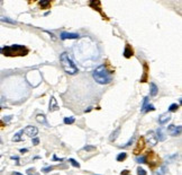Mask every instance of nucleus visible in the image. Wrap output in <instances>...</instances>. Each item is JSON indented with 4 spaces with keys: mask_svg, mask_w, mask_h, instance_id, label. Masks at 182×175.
Wrapping results in <instances>:
<instances>
[{
    "mask_svg": "<svg viewBox=\"0 0 182 175\" xmlns=\"http://www.w3.org/2000/svg\"><path fill=\"white\" fill-rule=\"evenodd\" d=\"M92 77L100 85H107V84L111 82V80H112L111 72L107 69V67L105 64H101L98 68H96L92 72Z\"/></svg>",
    "mask_w": 182,
    "mask_h": 175,
    "instance_id": "obj_1",
    "label": "nucleus"
},
{
    "mask_svg": "<svg viewBox=\"0 0 182 175\" xmlns=\"http://www.w3.org/2000/svg\"><path fill=\"white\" fill-rule=\"evenodd\" d=\"M60 61H61V66H62L63 70L68 75H75V74H78V71H79L78 67L74 64V62L71 60V58L69 57V54L66 52H63L60 56Z\"/></svg>",
    "mask_w": 182,
    "mask_h": 175,
    "instance_id": "obj_2",
    "label": "nucleus"
},
{
    "mask_svg": "<svg viewBox=\"0 0 182 175\" xmlns=\"http://www.w3.org/2000/svg\"><path fill=\"white\" fill-rule=\"evenodd\" d=\"M1 53L7 57H15V56H26L28 53V49L24 45L14 44L10 46H5L1 49Z\"/></svg>",
    "mask_w": 182,
    "mask_h": 175,
    "instance_id": "obj_3",
    "label": "nucleus"
},
{
    "mask_svg": "<svg viewBox=\"0 0 182 175\" xmlns=\"http://www.w3.org/2000/svg\"><path fill=\"white\" fill-rule=\"evenodd\" d=\"M145 163L148 164V166L151 168H154L155 166H157L160 164V158L153 152H148L145 155Z\"/></svg>",
    "mask_w": 182,
    "mask_h": 175,
    "instance_id": "obj_4",
    "label": "nucleus"
},
{
    "mask_svg": "<svg viewBox=\"0 0 182 175\" xmlns=\"http://www.w3.org/2000/svg\"><path fill=\"white\" fill-rule=\"evenodd\" d=\"M145 148V139L143 137H141L136 143V147L134 148V154L137 156V155H141V153L144 150Z\"/></svg>",
    "mask_w": 182,
    "mask_h": 175,
    "instance_id": "obj_5",
    "label": "nucleus"
},
{
    "mask_svg": "<svg viewBox=\"0 0 182 175\" xmlns=\"http://www.w3.org/2000/svg\"><path fill=\"white\" fill-rule=\"evenodd\" d=\"M144 139L147 141V143L149 146H155L157 143V138H156V135L154 131H148L146 135V138H144Z\"/></svg>",
    "mask_w": 182,
    "mask_h": 175,
    "instance_id": "obj_6",
    "label": "nucleus"
},
{
    "mask_svg": "<svg viewBox=\"0 0 182 175\" xmlns=\"http://www.w3.org/2000/svg\"><path fill=\"white\" fill-rule=\"evenodd\" d=\"M23 132H25L27 136L31 137V138H35L37 136V133H38V129L36 127H34V125H28V127H26L23 130Z\"/></svg>",
    "mask_w": 182,
    "mask_h": 175,
    "instance_id": "obj_7",
    "label": "nucleus"
},
{
    "mask_svg": "<svg viewBox=\"0 0 182 175\" xmlns=\"http://www.w3.org/2000/svg\"><path fill=\"white\" fill-rule=\"evenodd\" d=\"M167 131L171 133V136L177 137V136H180V135H181L182 128H181V125L175 127V125H172V124H171V125L167 127Z\"/></svg>",
    "mask_w": 182,
    "mask_h": 175,
    "instance_id": "obj_8",
    "label": "nucleus"
},
{
    "mask_svg": "<svg viewBox=\"0 0 182 175\" xmlns=\"http://www.w3.org/2000/svg\"><path fill=\"white\" fill-rule=\"evenodd\" d=\"M60 38L63 41H65V40H76L80 38V35L76 34V33H66V32H63V33H61Z\"/></svg>",
    "mask_w": 182,
    "mask_h": 175,
    "instance_id": "obj_9",
    "label": "nucleus"
},
{
    "mask_svg": "<svg viewBox=\"0 0 182 175\" xmlns=\"http://www.w3.org/2000/svg\"><path fill=\"white\" fill-rule=\"evenodd\" d=\"M170 120H171L170 113H163V114H161V115L159 117V123H160L161 125H164V124L167 123Z\"/></svg>",
    "mask_w": 182,
    "mask_h": 175,
    "instance_id": "obj_10",
    "label": "nucleus"
},
{
    "mask_svg": "<svg viewBox=\"0 0 182 175\" xmlns=\"http://www.w3.org/2000/svg\"><path fill=\"white\" fill-rule=\"evenodd\" d=\"M48 110H50V112H53V111L58 110V105H57V102H56L54 96H52L51 99H50V107H48Z\"/></svg>",
    "mask_w": 182,
    "mask_h": 175,
    "instance_id": "obj_11",
    "label": "nucleus"
},
{
    "mask_svg": "<svg viewBox=\"0 0 182 175\" xmlns=\"http://www.w3.org/2000/svg\"><path fill=\"white\" fill-rule=\"evenodd\" d=\"M149 87H151V89H149V95H151V96H156L157 93H159L157 86H156L154 82H151V84H149Z\"/></svg>",
    "mask_w": 182,
    "mask_h": 175,
    "instance_id": "obj_12",
    "label": "nucleus"
},
{
    "mask_svg": "<svg viewBox=\"0 0 182 175\" xmlns=\"http://www.w3.org/2000/svg\"><path fill=\"white\" fill-rule=\"evenodd\" d=\"M155 135H156V138H157V141H164L165 140V135H164L163 130L161 128L157 129V131H156Z\"/></svg>",
    "mask_w": 182,
    "mask_h": 175,
    "instance_id": "obj_13",
    "label": "nucleus"
},
{
    "mask_svg": "<svg viewBox=\"0 0 182 175\" xmlns=\"http://www.w3.org/2000/svg\"><path fill=\"white\" fill-rule=\"evenodd\" d=\"M133 56V50H132V48L129 46V44L126 45V48H125V50H124V57L125 58H130Z\"/></svg>",
    "mask_w": 182,
    "mask_h": 175,
    "instance_id": "obj_14",
    "label": "nucleus"
},
{
    "mask_svg": "<svg viewBox=\"0 0 182 175\" xmlns=\"http://www.w3.org/2000/svg\"><path fill=\"white\" fill-rule=\"evenodd\" d=\"M100 1H98V0H94V1H91L90 2V7H92L93 9H96V10H98V11H100L101 13V9H100Z\"/></svg>",
    "mask_w": 182,
    "mask_h": 175,
    "instance_id": "obj_15",
    "label": "nucleus"
},
{
    "mask_svg": "<svg viewBox=\"0 0 182 175\" xmlns=\"http://www.w3.org/2000/svg\"><path fill=\"white\" fill-rule=\"evenodd\" d=\"M36 120H37V122H39V123H42V124H46V125H47V121H46V117H45L44 114H37Z\"/></svg>",
    "mask_w": 182,
    "mask_h": 175,
    "instance_id": "obj_16",
    "label": "nucleus"
},
{
    "mask_svg": "<svg viewBox=\"0 0 182 175\" xmlns=\"http://www.w3.org/2000/svg\"><path fill=\"white\" fill-rule=\"evenodd\" d=\"M119 133H120V128H117V129L111 133V136H110V141H115V140L117 139V137H118Z\"/></svg>",
    "mask_w": 182,
    "mask_h": 175,
    "instance_id": "obj_17",
    "label": "nucleus"
},
{
    "mask_svg": "<svg viewBox=\"0 0 182 175\" xmlns=\"http://www.w3.org/2000/svg\"><path fill=\"white\" fill-rule=\"evenodd\" d=\"M147 72H148V66L146 63H144V75L141 78V82H145L147 80Z\"/></svg>",
    "mask_w": 182,
    "mask_h": 175,
    "instance_id": "obj_18",
    "label": "nucleus"
},
{
    "mask_svg": "<svg viewBox=\"0 0 182 175\" xmlns=\"http://www.w3.org/2000/svg\"><path fill=\"white\" fill-rule=\"evenodd\" d=\"M126 158H127V154H126V153H120V154H118V156L116 157L117 162H123V160H125Z\"/></svg>",
    "mask_w": 182,
    "mask_h": 175,
    "instance_id": "obj_19",
    "label": "nucleus"
},
{
    "mask_svg": "<svg viewBox=\"0 0 182 175\" xmlns=\"http://www.w3.org/2000/svg\"><path fill=\"white\" fill-rule=\"evenodd\" d=\"M23 133H24V132H23V130H20L19 132H17V133L15 135V137L13 138V141H15V142H17V141H21L23 139H21V137L20 136H21Z\"/></svg>",
    "mask_w": 182,
    "mask_h": 175,
    "instance_id": "obj_20",
    "label": "nucleus"
},
{
    "mask_svg": "<svg viewBox=\"0 0 182 175\" xmlns=\"http://www.w3.org/2000/svg\"><path fill=\"white\" fill-rule=\"evenodd\" d=\"M50 5H51V2H50L48 0H43V1H39V6L42 7V9H44V8H47Z\"/></svg>",
    "mask_w": 182,
    "mask_h": 175,
    "instance_id": "obj_21",
    "label": "nucleus"
},
{
    "mask_svg": "<svg viewBox=\"0 0 182 175\" xmlns=\"http://www.w3.org/2000/svg\"><path fill=\"white\" fill-rule=\"evenodd\" d=\"M178 109H179V104H177V103H173V104H171L169 106V111L170 112H175V111H178Z\"/></svg>",
    "mask_w": 182,
    "mask_h": 175,
    "instance_id": "obj_22",
    "label": "nucleus"
},
{
    "mask_svg": "<svg viewBox=\"0 0 182 175\" xmlns=\"http://www.w3.org/2000/svg\"><path fill=\"white\" fill-rule=\"evenodd\" d=\"M74 121H75V119H74L73 117H64V120H63V122H64L65 124H73V123H74Z\"/></svg>",
    "mask_w": 182,
    "mask_h": 175,
    "instance_id": "obj_23",
    "label": "nucleus"
},
{
    "mask_svg": "<svg viewBox=\"0 0 182 175\" xmlns=\"http://www.w3.org/2000/svg\"><path fill=\"white\" fill-rule=\"evenodd\" d=\"M0 20H1V21H5V23H9V24L16 25V21H15V20L10 19V18H8V17H0Z\"/></svg>",
    "mask_w": 182,
    "mask_h": 175,
    "instance_id": "obj_24",
    "label": "nucleus"
},
{
    "mask_svg": "<svg viewBox=\"0 0 182 175\" xmlns=\"http://www.w3.org/2000/svg\"><path fill=\"white\" fill-rule=\"evenodd\" d=\"M166 173V166H161L160 168H159V171H157V175H165Z\"/></svg>",
    "mask_w": 182,
    "mask_h": 175,
    "instance_id": "obj_25",
    "label": "nucleus"
},
{
    "mask_svg": "<svg viewBox=\"0 0 182 175\" xmlns=\"http://www.w3.org/2000/svg\"><path fill=\"white\" fill-rule=\"evenodd\" d=\"M69 162L71 163V165H72V166H74V167H78V168L80 167V164H79V163H78V162H76L75 159H73V158H70V159H69Z\"/></svg>",
    "mask_w": 182,
    "mask_h": 175,
    "instance_id": "obj_26",
    "label": "nucleus"
},
{
    "mask_svg": "<svg viewBox=\"0 0 182 175\" xmlns=\"http://www.w3.org/2000/svg\"><path fill=\"white\" fill-rule=\"evenodd\" d=\"M154 110H155V107H154L152 104H148L145 109H144V111H143V112H149V111H154Z\"/></svg>",
    "mask_w": 182,
    "mask_h": 175,
    "instance_id": "obj_27",
    "label": "nucleus"
},
{
    "mask_svg": "<svg viewBox=\"0 0 182 175\" xmlns=\"http://www.w3.org/2000/svg\"><path fill=\"white\" fill-rule=\"evenodd\" d=\"M137 175H147V173H146V171L144 168L138 167V168H137Z\"/></svg>",
    "mask_w": 182,
    "mask_h": 175,
    "instance_id": "obj_28",
    "label": "nucleus"
},
{
    "mask_svg": "<svg viewBox=\"0 0 182 175\" xmlns=\"http://www.w3.org/2000/svg\"><path fill=\"white\" fill-rule=\"evenodd\" d=\"M136 162H137L138 164H144V163H145V156L137 157V158H136Z\"/></svg>",
    "mask_w": 182,
    "mask_h": 175,
    "instance_id": "obj_29",
    "label": "nucleus"
},
{
    "mask_svg": "<svg viewBox=\"0 0 182 175\" xmlns=\"http://www.w3.org/2000/svg\"><path fill=\"white\" fill-rule=\"evenodd\" d=\"M83 150L92 152V150H96V147H94V146H84V147H83Z\"/></svg>",
    "mask_w": 182,
    "mask_h": 175,
    "instance_id": "obj_30",
    "label": "nucleus"
},
{
    "mask_svg": "<svg viewBox=\"0 0 182 175\" xmlns=\"http://www.w3.org/2000/svg\"><path fill=\"white\" fill-rule=\"evenodd\" d=\"M147 103H148V97L144 98V102H143V105H142V111H144L146 106H147Z\"/></svg>",
    "mask_w": 182,
    "mask_h": 175,
    "instance_id": "obj_31",
    "label": "nucleus"
},
{
    "mask_svg": "<svg viewBox=\"0 0 182 175\" xmlns=\"http://www.w3.org/2000/svg\"><path fill=\"white\" fill-rule=\"evenodd\" d=\"M35 172V170L34 168H29V170H27V174L28 175H38L36 173H34Z\"/></svg>",
    "mask_w": 182,
    "mask_h": 175,
    "instance_id": "obj_32",
    "label": "nucleus"
},
{
    "mask_svg": "<svg viewBox=\"0 0 182 175\" xmlns=\"http://www.w3.org/2000/svg\"><path fill=\"white\" fill-rule=\"evenodd\" d=\"M52 170H53V167H52V166H48V167L43 168V172H44V173H48V172H51Z\"/></svg>",
    "mask_w": 182,
    "mask_h": 175,
    "instance_id": "obj_33",
    "label": "nucleus"
},
{
    "mask_svg": "<svg viewBox=\"0 0 182 175\" xmlns=\"http://www.w3.org/2000/svg\"><path fill=\"white\" fill-rule=\"evenodd\" d=\"M133 141H134V137H132V138L129 139V141H128V142H127V143H126V145H124L123 147H129V146H130V145L133 143Z\"/></svg>",
    "mask_w": 182,
    "mask_h": 175,
    "instance_id": "obj_34",
    "label": "nucleus"
},
{
    "mask_svg": "<svg viewBox=\"0 0 182 175\" xmlns=\"http://www.w3.org/2000/svg\"><path fill=\"white\" fill-rule=\"evenodd\" d=\"M38 143H39V139L36 138V137L33 138V145H38Z\"/></svg>",
    "mask_w": 182,
    "mask_h": 175,
    "instance_id": "obj_35",
    "label": "nucleus"
},
{
    "mask_svg": "<svg viewBox=\"0 0 182 175\" xmlns=\"http://www.w3.org/2000/svg\"><path fill=\"white\" fill-rule=\"evenodd\" d=\"M122 175H129V172H128L127 170H125V171L122 172Z\"/></svg>",
    "mask_w": 182,
    "mask_h": 175,
    "instance_id": "obj_36",
    "label": "nucleus"
},
{
    "mask_svg": "<svg viewBox=\"0 0 182 175\" xmlns=\"http://www.w3.org/2000/svg\"><path fill=\"white\" fill-rule=\"evenodd\" d=\"M53 159H54V160H60V162H62V160H63V158H57L56 156H54V157H53Z\"/></svg>",
    "mask_w": 182,
    "mask_h": 175,
    "instance_id": "obj_37",
    "label": "nucleus"
},
{
    "mask_svg": "<svg viewBox=\"0 0 182 175\" xmlns=\"http://www.w3.org/2000/svg\"><path fill=\"white\" fill-rule=\"evenodd\" d=\"M11 159H15V160H17V162H18V157H17V156H11Z\"/></svg>",
    "mask_w": 182,
    "mask_h": 175,
    "instance_id": "obj_38",
    "label": "nucleus"
},
{
    "mask_svg": "<svg viewBox=\"0 0 182 175\" xmlns=\"http://www.w3.org/2000/svg\"><path fill=\"white\" fill-rule=\"evenodd\" d=\"M11 175H23V174H21V173H18V172H14Z\"/></svg>",
    "mask_w": 182,
    "mask_h": 175,
    "instance_id": "obj_39",
    "label": "nucleus"
},
{
    "mask_svg": "<svg viewBox=\"0 0 182 175\" xmlns=\"http://www.w3.org/2000/svg\"><path fill=\"white\" fill-rule=\"evenodd\" d=\"M19 152H20V153H27V149H20Z\"/></svg>",
    "mask_w": 182,
    "mask_h": 175,
    "instance_id": "obj_40",
    "label": "nucleus"
},
{
    "mask_svg": "<svg viewBox=\"0 0 182 175\" xmlns=\"http://www.w3.org/2000/svg\"><path fill=\"white\" fill-rule=\"evenodd\" d=\"M11 119V117H6V119H5V121H8V120H10Z\"/></svg>",
    "mask_w": 182,
    "mask_h": 175,
    "instance_id": "obj_41",
    "label": "nucleus"
},
{
    "mask_svg": "<svg viewBox=\"0 0 182 175\" xmlns=\"http://www.w3.org/2000/svg\"><path fill=\"white\" fill-rule=\"evenodd\" d=\"M0 143H1V139H0Z\"/></svg>",
    "mask_w": 182,
    "mask_h": 175,
    "instance_id": "obj_42",
    "label": "nucleus"
}]
</instances>
